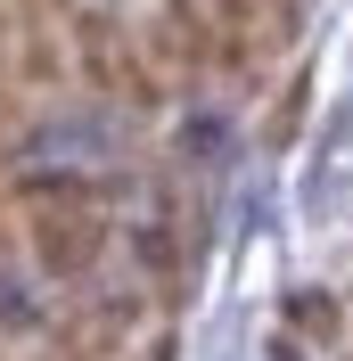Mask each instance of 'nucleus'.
Instances as JSON below:
<instances>
[{"instance_id":"20e7f679","label":"nucleus","mask_w":353,"mask_h":361,"mask_svg":"<svg viewBox=\"0 0 353 361\" xmlns=\"http://www.w3.org/2000/svg\"><path fill=\"white\" fill-rule=\"evenodd\" d=\"M0 255H17V205H8V189H0Z\"/></svg>"},{"instance_id":"7ed1b4c3","label":"nucleus","mask_w":353,"mask_h":361,"mask_svg":"<svg viewBox=\"0 0 353 361\" xmlns=\"http://www.w3.org/2000/svg\"><path fill=\"white\" fill-rule=\"evenodd\" d=\"M49 329V304L33 295V279L17 271V255H0V345H33Z\"/></svg>"},{"instance_id":"f03ea898","label":"nucleus","mask_w":353,"mask_h":361,"mask_svg":"<svg viewBox=\"0 0 353 361\" xmlns=\"http://www.w3.org/2000/svg\"><path fill=\"white\" fill-rule=\"evenodd\" d=\"M132 271L156 304H189V279H198V230L181 222V205H156L132 222Z\"/></svg>"},{"instance_id":"f257e3e1","label":"nucleus","mask_w":353,"mask_h":361,"mask_svg":"<svg viewBox=\"0 0 353 361\" xmlns=\"http://www.w3.org/2000/svg\"><path fill=\"white\" fill-rule=\"evenodd\" d=\"M107 247H115L107 205H17V255H33V271L58 288L99 279Z\"/></svg>"}]
</instances>
